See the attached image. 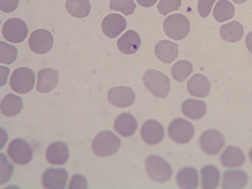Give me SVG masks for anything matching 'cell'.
Listing matches in <instances>:
<instances>
[{"label": "cell", "mask_w": 252, "mask_h": 189, "mask_svg": "<svg viewBox=\"0 0 252 189\" xmlns=\"http://www.w3.org/2000/svg\"><path fill=\"white\" fill-rule=\"evenodd\" d=\"M189 21L184 15L176 13L164 20V33L173 40H183L189 34Z\"/></svg>", "instance_id": "obj_4"}, {"label": "cell", "mask_w": 252, "mask_h": 189, "mask_svg": "<svg viewBox=\"0 0 252 189\" xmlns=\"http://www.w3.org/2000/svg\"><path fill=\"white\" fill-rule=\"evenodd\" d=\"M183 114L191 120H199L203 118L207 112V106L203 101L195 99H187L182 106Z\"/></svg>", "instance_id": "obj_25"}, {"label": "cell", "mask_w": 252, "mask_h": 189, "mask_svg": "<svg viewBox=\"0 0 252 189\" xmlns=\"http://www.w3.org/2000/svg\"><path fill=\"white\" fill-rule=\"evenodd\" d=\"M65 7L68 13L76 18H84L91 11L89 0H66Z\"/></svg>", "instance_id": "obj_28"}, {"label": "cell", "mask_w": 252, "mask_h": 189, "mask_svg": "<svg viewBox=\"0 0 252 189\" xmlns=\"http://www.w3.org/2000/svg\"><path fill=\"white\" fill-rule=\"evenodd\" d=\"M59 71L53 68H44L37 75V92L48 93L52 91L59 82Z\"/></svg>", "instance_id": "obj_16"}, {"label": "cell", "mask_w": 252, "mask_h": 189, "mask_svg": "<svg viewBox=\"0 0 252 189\" xmlns=\"http://www.w3.org/2000/svg\"><path fill=\"white\" fill-rule=\"evenodd\" d=\"M248 175L242 170H230L225 171L223 178V189H241L245 187Z\"/></svg>", "instance_id": "obj_22"}, {"label": "cell", "mask_w": 252, "mask_h": 189, "mask_svg": "<svg viewBox=\"0 0 252 189\" xmlns=\"http://www.w3.org/2000/svg\"><path fill=\"white\" fill-rule=\"evenodd\" d=\"M108 100L119 108L131 106L135 100V93L129 87H114L108 93Z\"/></svg>", "instance_id": "obj_12"}, {"label": "cell", "mask_w": 252, "mask_h": 189, "mask_svg": "<svg viewBox=\"0 0 252 189\" xmlns=\"http://www.w3.org/2000/svg\"><path fill=\"white\" fill-rule=\"evenodd\" d=\"M235 3L237 4H241L244 3V2H246L247 0H233Z\"/></svg>", "instance_id": "obj_40"}, {"label": "cell", "mask_w": 252, "mask_h": 189, "mask_svg": "<svg viewBox=\"0 0 252 189\" xmlns=\"http://www.w3.org/2000/svg\"><path fill=\"white\" fill-rule=\"evenodd\" d=\"M199 144L204 153L209 155H218L224 146V137L220 131L208 129L202 134Z\"/></svg>", "instance_id": "obj_10"}, {"label": "cell", "mask_w": 252, "mask_h": 189, "mask_svg": "<svg viewBox=\"0 0 252 189\" xmlns=\"http://www.w3.org/2000/svg\"><path fill=\"white\" fill-rule=\"evenodd\" d=\"M126 28V19L120 14L112 13L107 15L102 20V32L110 38H115L119 36Z\"/></svg>", "instance_id": "obj_13"}, {"label": "cell", "mask_w": 252, "mask_h": 189, "mask_svg": "<svg viewBox=\"0 0 252 189\" xmlns=\"http://www.w3.org/2000/svg\"><path fill=\"white\" fill-rule=\"evenodd\" d=\"M182 0H160L158 9L161 15H167L172 11H176L181 6Z\"/></svg>", "instance_id": "obj_33"}, {"label": "cell", "mask_w": 252, "mask_h": 189, "mask_svg": "<svg viewBox=\"0 0 252 189\" xmlns=\"http://www.w3.org/2000/svg\"><path fill=\"white\" fill-rule=\"evenodd\" d=\"M68 172L64 169L49 168L42 176V186L44 189H64L68 181Z\"/></svg>", "instance_id": "obj_14"}, {"label": "cell", "mask_w": 252, "mask_h": 189, "mask_svg": "<svg viewBox=\"0 0 252 189\" xmlns=\"http://www.w3.org/2000/svg\"><path fill=\"white\" fill-rule=\"evenodd\" d=\"M23 107L22 98L12 93L4 97L1 102V112L7 117H16L21 112Z\"/></svg>", "instance_id": "obj_24"}, {"label": "cell", "mask_w": 252, "mask_h": 189, "mask_svg": "<svg viewBox=\"0 0 252 189\" xmlns=\"http://www.w3.org/2000/svg\"><path fill=\"white\" fill-rule=\"evenodd\" d=\"M189 93L193 96L204 98L208 95L210 83L208 78L201 74L194 75L187 84Z\"/></svg>", "instance_id": "obj_19"}, {"label": "cell", "mask_w": 252, "mask_h": 189, "mask_svg": "<svg viewBox=\"0 0 252 189\" xmlns=\"http://www.w3.org/2000/svg\"><path fill=\"white\" fill-rule=\"evenodd\" d=\"M194 127L191 123L184 119L174 120L168 126V134L173 141L178 144H187L192 140Z\"/></svg>", "instance_id": "obj_8"}, {"label": "cell", "mask_w": 252, "mask_h": 189, "mask_svg": "<svg viewBox=\"0 0 252 189\" xmlns=\"http://www.w3.org/2000/svg\"><path fill=\"white\" fill-rule=\"evenodd\" d=\"M46 158L53 165H63L69 158L68 146L63 141H56L50 144L46 151Z\"/></svg>", "instance_id": "obj_15"}, {"label": "cell", "mask_w": 252, "mask_h": 189, "mask_svg": "<svg viewBox=\"0 0 252 189\" xmlns=\"http://www.w3.org/2000/svg\"><path fill=\"white\" fill-rule=\"evenodd\" d=\"M176 182L180 189H196L199 183L197 171L192 167H183L178 172Z\"/></svg>", "instance_id": "obj_23"}, {"label": "cell", "mask_w": 252, "mask_h": 189, "mask_svg": "<svg viewBox=\"0 0 252 189\" xmlns=\"http://www.w3.org/2000/svg\"><path fill=\"white\" fill-rule=\"evenodd\" d=\"M2 33L4 38L7 41L19 44L24 41L28 36V26L20 19H9L4 23Z\"/></svg>", "instance_id": "obj_7"}, {"label": "cell", "mask_w": 252, "mask_h": 189, "mask_svg": "<svg viewBox=\"0 0 252 189\" xmlns=\"http://www.w3.org/2000/svg\"><path fill=\"white\" fill-rule=\"evenodd\" d=\"M121 145L119 137L110 130L97 134L92 144V149L99 157H109L117 153Z\"/></svg>", "instance_id": "obj_1"}, {"label": "cell", "mask_w": 252, "mask_h": 189, "mask_svg": "<svg viewBox=\"0 0 252 189\" xmlns=\"http://www.w3.org/2000/svg\"><path fill=\"white\" fill-rule=\"evenodd\" d=\"M19 0H0V9L3 13H12L17 9Z\"/></svg>", "instance_id": "obj_37"}, {"label": "cell", "mask_w": 252, "mask_h": 189, "mask_svg": "<svg viewBox=\"0 0 252 189\" xmlns=\"http://www.w3.org/2000/svg\"><path fill=\"white\" fill-rule=\"evenodd\" d=\"M221 164L225 167H238L243 165L245 155L239 148L229 146L220 156Z\"/></svg>", "instance_id": "obj_20"}, {"label": "cell", "mask_w": 252, "mask_h": 189, "mask_svg": "<svg viewBox=\"0 0 252 189\" xmlns=\"http://www.w3.org/2000/svg\"><path fill=\"white\" fill-rule=\"evenodd\" d=\"M68 188L69 189H88V183L84 176L81 175H75L71 178Z\"/></svg>", "instance_id": "obj_36"}, {"label": "cell", "mask_w": 252, "mask_h": 189, "mask_svg": "<svg viewBox=\"0 0 252 189\" xmlns=\"http://www.w3.org/2000/svg\"><path fill=\"white\" fill-rule=\"evenodd\" d=\"M114 128L122 136H132L137 129V120L130 113H122L116 119Z\"/></svg>", "instance_id": "obj_21"}, {"label": "cell", "mask_w": 252, "mask_h": 189, "mask_svg": "<svg viewBox=\"0 0 252 189\" xmlns=\"http://www.w3.org/2000/svg\"><path fill=\"white\" fill-rule=\"evenodd\" d=\"M141 37L136 31H126L117 41V47L125 55H132L137 52L141 47Z\"/></svg>", "instance_id": "obj_18"}, {"label": "cell", "mask_w": 252, "mask_h": 189, "mask_svg": "<svg viewBox=\"0 0 252 189\" xmlns=\"http://www.w3.org/2000/svg\"><path fill=\"white\" fill-rule=\"evenodd\" d=\"M215 1L216 0H199L198 1V12L203 18L208 17Z\"/></svg>", "instance_id": "obj_35"}, {"label": "cell", "mask_w": 252, "mask_h": 189, "mask_svg": "<svg viewBox=\"0 0 252 189\" xmlns=\"http://www.w3.org/2000/svg\"><path fill=\"white\" fill-rule=\"evenodd\" d=\"M193 71L192 64L188 61L181 60L176 62L172 67V75L177 82H184Z\"/></svg>", "instance_id": "obj_30"}, {"label": "cell", "mask_w": 252, "mask_h": 189, "mask_svg": "<svg viewBox=\"0 0 252 189\" xmlns=\"http://www.w3.org/2000/svg\"><path fill=\"white\" fill-rule=\"evenodd\" d=\"M141 135L146 144L156 145L161 143L164 139V127L157 120H149L143 124Z\"/></svg>", "instance_id": "obj_11"}, {"label": "cell", "mask_w": 252, "mask_h": 189, "mask_svg": "<svg viewBox=\"0 0 252 189\" xmlns=\"http://www.w3.org/2000/svg\"><path fill=\"white\" fill-rule=\"evenodd\" d=\"M145 167L148 176L155 182H168L172 175L170 164L157 155H151L145 160Z\"/></svg>", "instance_id": "obj_3"}, {"label": "cell", "mask_w": 252, "mask_h": 189, "mask_svg": "<svg viewBox=\"0 0 252 189\" xmlns=\"http://www.w3.org/2000/svg\"><path fill=\"white\" fill-rule=\"evenodd\" d=\"M1 184L6 183L11 178L13 171V166L12 165L5 155L1 154Z\"/></svg>", "instance_id": "obj_34"}, {"label": "cell", "mask_w": 252, "mask_h": 189, "mask_svg": "<svg viewBox=\"0 0 252 189\" xmlns=\"http://www.w3.org/2000/svg\"><path fill=\"white\" fill-rule=\"evenodd\" d=\"M28 43L30 48L33 52L38 55H44L49 52L53 47V36L47 30H37L31 34Z\"/></svg>", "instance_id": "obj_9"}, {"label": "cell", "mask_w": 252, "mask_h": 189, "mask_svg": "<svg viewBox=\"0 0 252 189\" xmlns=\"http://www.w3.org/2000/svg\"><path fill=\"white\" fill-rule=\"evenodd\" d=\"M35 75L33 70L28 67H19L12 74L9 86L15 93L26 94L33 89Z\"/></svg>", "instance_id": "obj_5"}, {"label": "cell", "mask_w": 252, "mask_h": 189, "mask_svg": "<svg viewBox=\"0 0 252 189\" xmlns=\"http://www.w3.org/2000/svg\"><path fill=\"white\" fill-rule=\"evenodd\" d=\"M143 82L151 93L158 98H165L170 91L169 78L157 70H148L143 77Z\"/></svg>", "instance_id": "obj_2"}, {"label": "cell", "mask_w": 252, "mask_h": 189, "mask_svg": "<svg viewBox=\"0 0 252 189\" xmlns=\"http://www.w3.org/2000/svg\"><path fill=\"white\" fill-rule=\"evenodd\" d=\"M220 33L225 41L235 43L243 37V26L238 21H232L222 26L220 30Z\"/></svg>", "instance_id": "obj_26"}, {"label": "cell", "mask_w": 252, "mask_h": 189, "mask_svg": "<svg viewBox=\"0 0 252 189\" xmlns=\"http://www.w3.org/2000/svg\"><path fill=\"white\" fill-rule=\"evenodd\" d=\"M155 53L158 60L165 64H170L177 59L179 46L169 40H163L156 44Z\"/></svg>", "instance_id": "obj_17"}, {"label": "cell", "mask_w": 252, "mask_h": 189, "mask_svg": "<svg viewBox=\"0 0 252 189\" xmlns=\"http://www.w3.org/2000/svg\"><path fill=\"white\" fill-rule=\"evenodd\" d=\"M17 49L14 46L0 42V63L10 64L16 61L17 58Z\"/></svg>", "instance_id": "obj_31"}, {"label": "cell", "mask_w": 252, "mask_h": 189, "mask_svg": "<svg viewBox=\"0 0 252 189\" xmlns=\"http://www.w3.org/2000/svg\"><path fill=\"white\" fill-rule=\"evenodd\" d=\"M234 13L235 9L231 2L228 0H220L214 7V17L218 22L223 23L232 18Z\"/></svg>", "instance_id": "obj_29"}, {"label": "cell", "mask_w": 252, "mask_h": 189, "mask_svg": "<svg viewBox=\"0 0 252 189\" xmlns=\"http://www.w3.org/2000/svg\"><path fill=\"white\" fill-rule=\"evenodd\" d=\"M110 7L112 10L121 12L124 14H133L135 10L134 0H110Z\"/></svg>", "instance_id": "obj_32"}, {"label": "cell", "mask_w": 252, "mask_h": 189, "mask_svg": "<svg viewBox=\"0 0 252 189\" xmlns=\"http://www.w3.org/2000/svg\"><path fill=\"white\" fill-rule=\"evenodd\" d=\"M137 2L143 7H151L156 3L157 0H137Z\"/></svg>", "instance_id": "obj_38"}, {"label": "cell", "mask_w": 252, "mask_h": 189, "mask_svg": "<svg viewBox=\"0 0 252 189\" xmlns=\"http://www.w3.org/2000/svg\"><path fill=\"white\" fill-rule=\"evenodd\" d=\"M8 155L12 161L19 165L29 164L33 159V151L28 142L21 138L14 139L9 143Z\"/></svg>", "instance_id": "obj_6"}, {"label": "cell", "mask_w": 252, "mask_h": 189, "mask_svg": "<svg viewBox=\"0 0 252 189\" xmlns=\"http://www.w3.org/2000/svg\"><path fill=\"white\" fill-rule=\"evenodd\" d=\"M201 176L203 189H214L219 186L220 173L215 166L206 165L202 167Z\"/></svg>", "instance_id": "obj_27"}, {"label": "cell", "mask_w": 252, "mask_h": 189, "mask_svg": "<svg viewBox=\"0 0 252 189\" xmlns=\"http://www.w3.org/2000/svg\"><path fill=\"white\" fill-rule=\"evenodd\" d=\"M249 158H250L251 161H252V148L250 150V151H249Z\"/></svg>", "instance_id": "obj_41"}, {"label": "cell", "mask_w": 252, "mask_h": 189, "mask_svg": "<svg viewBox=\"0 0 252 189\" xmlns=\"http://www.w3.org/2000/svg\"><path fill=\"white\" fill-rule=\"evenodd\" d=\"M245 42H246V46L248 47V49L252 54V31L247 35Z\"/></svg>", "instance_id": "obj_39"}]
</instances>
